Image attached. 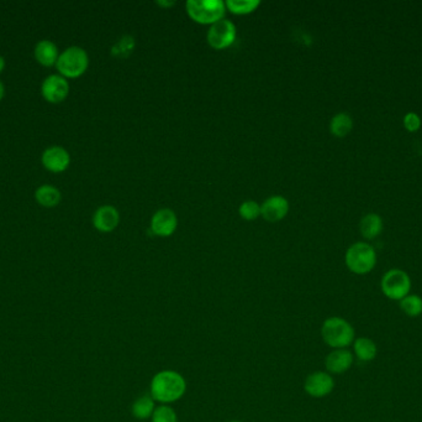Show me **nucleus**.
Returning <instances> with one entry per match:
<instances>
[{
  "label": "nucleus",
  "mask_w": 422,
  "mask_h": 422,
  "mask_svg": "<svg viewBox=\"0 0 422 422\" xmlns=\"http://www.w3.org/2000/svg\"><path fill=\"white\" fill-rule=\"evenodd\" d=\"M187 381L182 374L176 370H162L152 378L150 385V395L154 401L162 405L176 403L184 397Z\"/></svg>",
  "instance_id": "nucleus-1"
},
{
  "label": "nucleus",
  "mask_w": 422,
  "mask_h": 422,
  "mask_svg": "<svg viewBox=\"0 0 422 422\" xmlns=\"http://www.w3.org/2000/svg\"><path fill=\"white\" fill-rule=\"evenodd\" d=\"M321 337L333 349L349 348L355 340V327L342 317H329L321 326Z\"/></svg>",
  "instance_id": "nucleus-2"
},
{
  "label": "nucleus",
  "mask_w": 422,
  "mask_h": 422,
  "mask_svg": "<svg viewBox=\"0 0 422 422\" xmlns=\"http://www.w3.org/2000/svg\"><path fill=\"white\" fill-rule=\"evenodd\" d=\"M185 9L190 19L198 24L213 25L224 19L226 5L221 0H188Z\"/></svg>",
  "instance_id": "nucleus-3"
},
{
  "label": "nucleus",
  "mask_w": 422,
  "mask_h": 422,
  "mask_svg": "<svg viewBox=\"0 0 422 422\" xmlns=\"http://www.w3.org/2000/svg\"><path fill=\"white\" fill-rule=\"evenodd\" d=\"M344 263L349 271L357 275H366L377 265V253L371 244L357 242L347 249Z\"/></svg>",
  "instance_id": "nucleus-4"
},
{
  "label": "nucleus",
  "mask_w": 422,
  "mask_h": 422,
  "mask_svg": "<svg viewBox=\"0 0 422 422\" xmlns=\"http://www.w3.org/2000/svg\"><path fill=\"white\" fill-rule=\"evenodd\" d=\"M89 66V57L86 50L78 46L68 47L62 52L56 67L65 78H78Z\"/></svg>",
  "instance_id": "nucleus-5"
},
{
  "label": "nucleus",
  "mask_w": 422,
  "mask_h": 422,
  "mask_svg": "<svg viewBox=\"0 0 422 422\" xmlns=\"http://www.w3.org/2000/svg\"><path fill=\"white\" fill-rule=\"evenodd\" d=\"M380 289L386 298L392 301H400L410 293V276L401 269L388 270L382 278Z\"/></svg>",
  "instance_id": "nucleus-6"
},
{
  "label": "nucleus",
  "mask_w": 422,
  "mask_h": 422,
  "mask_svg": "<svg viewBox=\"0 0 422 422\" xmlns=\"http://www.w3.org/2000/svg\"><path fill=\"white\" fill-rule=\"evenodd\" d=\"M236 26L230 20L221 19L210 26L207 40L208 44L215 50H225L230 47L236 40Z\"/></svg>",
  "instance_id": "nucleus-7"
},
{
  "label": "nucleus",
  "mask_w": 422,
  "mask_h": 422,
  "mask_svg": "<svg viewBox=\"0 0 422 422\" xmlns=\"http://www.w3.org/2000/svg\"><path fill=\"white\" fill-rule=\"evenodd\" d=\"M333 388H335V380L330 373L320 372V370L309 374L304 383L306 394L316 399L330 395Z\"/></svg>",
  "instance_id": "nucleus-8"
},
{
  "label": "nucleus",
  "mask_w": 422,
  "mask_h": 422,
  "mask_svg": "<svg viewBox=\"0 0 422 422\" xmlns=\"http://www.w3.org/2000/svg\"><path fill=\"white\" fill-rule=\"evenodd\" d=\"M41 93L49 103H61L69 93V83L67 78L61 75H51L45 78L41 87Z\"/></svg>",
  "instance_id": "nucleus-9"
},
{
  "label": "nucleus",
  "mask_w": 422,
  "mask_h": 422,
  "mask_svg": "<svg viewBox=\"0 0 422 422\" xmlns=\"http://www.w3.org/2000/svg\"><path fill=\"white\" fill-rule=\"evenodd\" d=\"M355 362V355L347 348L333 349L325 358L326 372L332 374H343L351 369Z\"/></svg>",
  "instance_id": "nucleus-10"
},
{
  "label": "nucleus",
  "mask_w": 422,
  "mask_h": 422,
  "mask_svg": "<svg viewBox=\"0 0 422 422\" xmlns=\"http://www.w3.org/2000/svg\"><path fill=\"white\" fill-rule=\"evenodd\" d=\"M178 219L176 213L169 208H162L153 214L151 230L154 236H169L177 230Z\"/></svg>",
  "instance_id": "nucleus-11"
},
{
  "label": "nucleus",
  "mask_w": 422,
  "mask_h": 422,
  "mask_svg": "<svg viewBox=\"0 0 422 422\" xmlns=\"http://www.w3.org/2000/svg\"><path fill=\"white\" fill-rule=\"evenodd\" d=\"M71 164V156L62 146H51L43 154V165L51 173H63Z\"/></svg>",
  "instance_id": "nucleus-12"
},
{
  "label": "nucleus",
  "mask_w": 422,
  "mask_h": 422,
  "mask_svg": "<svg viewBox=\"0 0 422 422\" xmlns=\"http://www.w3.org/2000/svg\"><path fill=\"white\" fill-rule=\"evenodd\" d=\"M120 222V214L114 206H102L93 216L94 227L103 233H109L117 228Z\"/></svg>",
  "instance_id": "nucleus-13"
},
{
  "label": "nucleus",
  "mask_w": 422,
  "mask_h": 422,
  "mask_svg": "<svg viewBox=\"0 0 422 422\" xmlns=\"http://www.w3.org/2000/svg\"><path fill=\"white\" fill-rule=\"evenodd\" d=\"M289 212V202L283 196L268 197L261 206V214L268 222H278L285 217Z\"/></svg>",
  "instance_id": "nucleus-14"
},
{
  "label": "nucleus",
  "mask_w": 422,
  "mask_h": 422,
  "mask_svg": "<svg viewBox=\"0 0 422 422\" xmlns=\"http://www.w3.org/2000/svg\"><path fill=\"white\" fill-rule=\"evenodd\" d=\"M58 49L56 44L49 40H43L35 47V58L37 63L45 67H51L58 61Z\"/></svg>",
  "instance_id": "nucleus-15"
},
{
  "label": "nucleus",
  "mask_w": 422,
  "mask_h": 422,
  "mask_svg": "<svg viewBox=\"0 0 422 422\" xmlns=\"http://www.w3.org/2000/svg\"><path fill=\"white\" fill-rule=\"evenodd\" d=\"M353 355L361 362H372L377 358L378 347L372 338L360 337L353 342Z\"/></svg>",
  "instance_id": "nucleus-16"
},
{
  "label": "nucleus",
  "mask_w": 422,
  "mask_h": 422,
  "mask_svg": "<svg viewBox=\"0 0 422 422\" xmlns=\"http://www.w3.org/2000/svg\"><path fill=\"white\" fill-rule=\"evenodd\" d=\"M360 230L362 236H364L368 241H373L383 230V219L377 213H369L362 218Z\"/></svg>",
  "instance_id": "nucleus-17"
},
{
  "label": "nucleus",
  "mask_w": 422,
  "mask_h": 422,
  "mask_svg": "<svg viewBox=\"0 0 422 422\" xmlns=\"http://www.w3.org/2000/svg\"><path fill=\"white\" fill-rule=\"evenodd\" d=\"M154 400L151 395L145 394L142 397H137L135 403H132L131 408V414L136 417L137 420H147L152 416L154 411Z\"/></svg>",
  "instance_id": "nucleus-18"
},
{
  "label": "nucleus",
  "mask_w": 422,
  "mask_h": 422,
  "mask_svg": "<svg viewBox=\"0 0 422 422\" xmlns=\"http://www.w3.org/2000/svg\"><path fill=\"white\" fill-rule=\"evenodd\" d=\"M353 128V120L349 113H338L331 119L330 131L337 137L349 135Z\"/></svg>",
  "instance_id": "nucleus-19"
},
{
  "label": "nucleus",
  "mask_w": 422,
  "mask_h": 422,
  "mask_svg": "<svg viewBox=\"0 0 422 422\" xmlns=\"http://www.w3.org/2000/svg\"><path fill=\"white\" fill-rule=\"evenodd\" d=\"M35 199L40 205L51 208V207H55L60 203L61 192L55 186L43 185V186L37 188L36 192H35Z\"/></svg>",
  "instance_id": "nucleus-20"
},
{
  "label": "nucleus",
  "mask_w": 422,
  "mask_h": 422,
  "mask_svg": "<svg viewBox=\"0 0 422 422\" xmlns=\"http://www.w3.org/2000/svg\"><path fill=\"white\" fill-rule=\"evenodd\" d=\"M399 307L406 316L412 317V318L421 316L422 298H420L419 295L409 293L408 296H405L403 300L399 301Z\"/></svg>",
  "instance_id": "nucleus-21"
},
{
  "label": "nucleus",
  "mask_w": 422,
  "mask_h": 422,
  "mask_svg": "<svg viewBox=\"0 0 422 422\" xmlns=\"http://www.w3.org/2000/svg\"><path fill=\"white\" fill-rule=\"evenodd\" d=\"M227 10L236 15H246L253 13L259 5L261 1L258 0H227L225 3Z\"/></svg>",
  "instance_id": "nucleus-22"
},
{
  "label": "nucleus",
  "mask_w": 422,
  "mask_h": 422,
  "mask_svg": "<svg viewBox=\"0 0 422 422\" xmlns=\"http://www.w3.org/2000/svg\"><path fill=\"white\" fill-rule=\"evenodd\" d=\"M151 422H178V416L169 405H161L153 411Z\"/></svg>",
  "instance_id": "nucleus-23"
},
{
  "label": "nucleus",
  "mask_w": 422,
  "mask_h": 422,
  "mask_svg": "<svg viewBox=\"0 0 422 422\" xmlns=\"http://www.w3.org/2000/svg\"><path fill=\"white\" fill-rule=\"evenodd\" d=\"M239 212L246 221H255L261 216V206L256 201H246L239 206Z\"/></svg>",
  "instance_id": "nucleus-24"
},
{
  "label": "nucleus",
  "mask_w": 422,
  "mask_h": 422,
  "mask_svg": "<svg viewBox=\"0 0 422 422\" xmlns=\"http://www.w3.org/2000/svg\"><path fill=\"white\" fill-rule=\"evenodd\" d=\"M404 126L409 131H417L421 126V118L417 113H408L404 117Z\"/></svg>",
  "instance_id": "nucleus-25"
},
{
  "label": "nucleus",
  "mask_w": 422,
  "mask_h": 422,
  "mask_svg": "<svg viewBox=\"0 0 422 422\" xmlns=\"http://www.w3.org/2000/svg\"><path fill=\"white\" fill-rule=\"evenodd\" d=\"M4 67H5V60H4V57L0 56V74L3 72Z\"/></svg>",
  "instance_id": "nucleus-26"
},
{
  "label": "nucleus",
  "mask_w": 422,
  "mask_h": 422,
  "mask_svg": "<svg viewBox=\"0 0 422 422\" xmlns=\"http://www.w3.org/2000/svg\"><path fill=\"white\" fill-rule=\"evenodd\" d=\"M157 4L161 7H168V5H173L174 1H169V3H165V1H157Z\"/></svg>",
  "instance_id": "nucleus-27"
},
{
  "label": "nucleus",
  "mask_w": 422,
  "mask_h": 422,
  "mask_svg": "<svg viewBox=\"0 0 422 422\" xmlns=\"http://www.w3.org/2000/svg\"><path fill=\"white\" fill-rule=\"evenodd\" d=\"M4 93H5V89H4V85L0 82V100H3V97H4Z\"/></svg>",
  "instance_id": "nucleus-28"
},
{
  "label": "nucleus",
  "mask_w": 422,
  "mask_h": 422,
  "mask_svg": "<svg viewBox=\"0 0 422 422\" xmlns=\"http://www.w3.org/2000/svg\"><path fill=\"white\" fill-rule=\"evenodd\" d=\"M230 422H239V421H237V420H233V421H230Z\"/></svg>",
  "instance_id": "nucleus-29"
}]
</instances>
